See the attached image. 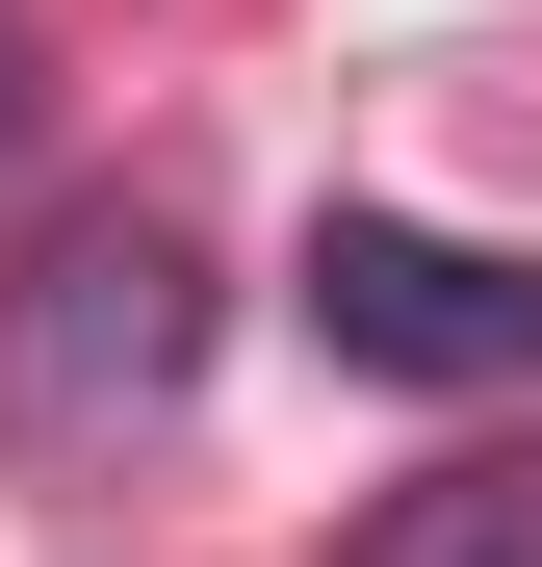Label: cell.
<instances>
[{
    "mask_svg": "<svg viewBox=\"0 0 542 567\" xmlns=\"http://www.w3.org/2000/svg\"><path fill=\"white\" fill-rule=\"evenodd\" d=\"M336 567H542V464H439V491H388Z\"/></svg>",
    "mask_w": 542,
    "mask_h": 567,
    "instance_id": "3",
    "label": "cell"
},
{
    "mask_svg": "<svg viewBox=\"0 0 542 567\" xmlns=\"http://www.w3.org/2000/svg\"><path fill=\"white\" fill-rule=\"evenodd\" d=\"M27 130H52V78H27V27H0V155H27Z\"/></svg>",
    "mask_w": 542,
    "mask_h": 567,
    "instance_id": "4",
    "label": "cell"
},
{
    "mask_svg": "<svg viewBox=\"0 0 542 567\" xmlns=\"http://www.w3.org/2000/svg\"><path fill=\"white\" fill-rule=\"evenodd\" d=\"M310 336L361 361V388H542V258L491 233H413V207H310Z\"/></svg>",
    "mask_w": 542,
    "mask_h": 567,
    "instance_id": "2",
    "label": "cell"
},
{
    "mask_svg": "<svg viewBox=\"0 0 542 567\" xmlns=\"http://www.w3.org/2000/svg\"><path fill=\"white\" fill-rule=\"evenodd\" d=\"M181 388H207V233H181V207L27 233V284H0V439H27V464H130Z\"/></svg>",
    "mask_w": 542,
    "mask_h": 567,
    "instance_id": "1",
    "label": "cell"
}]
</instances>
